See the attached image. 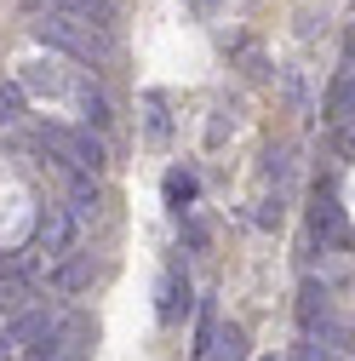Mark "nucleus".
<instances>
[{
	"label": "nucleus",
	"mask_w": 355,
	"mask_h": 361,
	"mask_svg": "<svg viewBox=\"0 0 355 361\" xmlns=\"http://www.w3.org/2000/svg\"><path fill=\"white\" fill-rule=\"evenodd\" d=\"M40 144H46L69 172H98L104 166V144L92 138V126H40Z\"/></svg>",
	"instance_id": "1"
},
{
	"label": "nucleus",
	"mask_w": 355,
	"mask_h": 361,
	"mask_svg": "<svg viewBox=\"0 0 355 361\" xmlns=\"http://www.w3.org/2000/svg\"><path fill=\"white\" fill-rule=\"evenodd\" d=\"M35 35L46 40V47H63V52H75V58H92V52H98V47H92V35L80 29V18H75V12H46V18L35 23Z\"/></svg>",
	"instance_id": "2"
},
{
	"label": "nucleus",
	"mask_w": 355,
	"mask_h": 361,
	"mask_svg": "<svg viewBox=\"0 0 355 361\" xmlns=\"http://www.w3.org/2000/svg\"><path fill=\"white\" fill-rule=\"evenodd\" d=\"M309 235L327 241V247H338V241H344V207H338V195H332V190H321V195H316V207H309Z\"/></svg>",
	"instance_id": "3"
},
{
	"label": "nucleus",
	"mask_w": 355,
	"mask_h": 361,
	"mask_svg": "<svg viewBox=\"0 0 355 361\" xmlns=\"http://www.w3.org/2000/svg\"><path fill=\"white\" fill-rule=\"evenodd\" d=\"M298 322H304V333H316V327H327V322H332V304H327V287H316V281H304V293H298Z\"/></svg>",
	"instance_id": "4"
},
{
	"label": "nucleus",
	"mask_w": 355,
	"mask_h": 361,
	"mask_svg": "<svg viewBox=\"0 0 355 361\" xmlns=\"http://www.w3.org/2000/svg\"><path fill=\"white\" fill-rule=\"evenodd\" d=\"M184 310H189V281L178 276V269H166L161 276V322H178Z\"/></svg>",
	"instance_id": "5"
},
{
	"label": "nucleus",
	"mask_w": 355,
	"mask_h": 361,
	"mask_svg": "<svg viewBox=\"0 0 355 361\" xmlns=\"http://www.w3.org/2000/svg\"><path fill=\"white\" fill-rule=\"evenodd\" d=\"M69 212H75V218H98V184H92L86 172L69 178Z\"/></svg>",
	"instance_id": "6"
},
{
	"label": "nucleus",
	"mask_w": 355,
	"mask_h": 361,
	"mask_svg": "<svg viewBox=\"0 0 355 361\" xmlns=\"http://www.w3.org/2000/svg\"><path fill=\"white\" fill-rule=\"evenodd\" d=\"M40 241H46V252H63V247H69V212H63V207H46V212H40Z\"/></svg>",
	"instance_id": "7"
},
{
	"label": "nucleus",
	"mask_w": 355,
	"mask_h": 361,
	"mask_svg": "<svg viewBox=\"0 0 355 361\" xmlns=\"http://www.w3.org/2000/svg\"><path fill=\"white\" fill-rule=\"evenodd\" d=\"M212 361H247V333L241 327H224L212 338Z\"/></svg>",
	"instance_id": "8"
},
{
	"label": "nucleus",
	"mask_w": 355,
	"mask_h": 361,
	"mask_svg": "<svg viewBox=\"0 0 355 361\" xmlns=\"http://www.w3.org/2000/svg\"><path fill=\"white\" fill-rule=\"evenodd\" d=\"M166 201L184 212V207L195 201V178H189V172H166Z\"/></svg>",
	"instance_id": "9"
},
{
	"label": "nucleus",
	"mask_w": 355,
	"mask_h": 361,
	"mask_svg": "<svg viewBox=\"0 0 355 361\" xmlns=\"http://www.w3.org/2000/svg\"><path fill=\"white\" fill-rule=\"evenodd\" d=\"M80 109H86V121H92V126H109V98L98 92V86H86V92H80Z\"/></svg>",
	"instance_id": "10"
},
{
	"label": "nucleus",
	"mask_w": 355,
	"mask_h": 361,
	"mask_svg": "<svg viewBox=\"0 0 355 361\" xmlns=\"http://www.w3.org/2000/svg\"><path fill=\"white\" fill-rule=\"evenodd\" d=\"M29 269H35V252H6L0 258V281H23Z\"/></svg>",
	"instance_id": "11"
},
{
	"label": "nucleus",
	"mask_w": 355,
	"mask_h": 361,
	"mask_svg": "<svg viewBox=\"0 0 355 361\" xmlns=\"http://www.w3.org/2000/svg\"><path fill=\"white\" fill-rule=\"evenodd\" d=\"M18 115H23V86L6 80V86H0V121H18Z\"/></svg>",
	"instance_id": "12"
},
{
	"label": "nucleus",
	"mask_w": 355,
	"mask_h": 361,
	"mask_svg": "<svg viewBox=\"0 0 355 361\" xmlns=\"http://www.w3.org/2000/svg\"><path fill=\"white\" fill-rule=\"evenodd\" d=\"M144 109H149V138H166V115H161V98H149Z\"/></svg>",
	"instance_id": "13"
},
{
	"label": "nucleus",
	"mask_w": 355,
	"mask_h": 361,
	"mask_svg": "<svg viewBox=\"0 0 355 361\" xmlns=\"http://www.w3.org/2000/svg\"><path fill=\"white\" fill-rule=\"evenodd\" d=\"M29 6H46V12H63L69 0H29Z\"/></svg>",
	"instance_id": "14"
},
{
	"label": "nucleus",
	"mask_w": 355,
	"mask_h": 361,
	"mask_svg": "<svg viewBox=\"0 0 355 361\" xmlns=\"http://www.w3.org/2000/svg\"><path fill=\"white\" fill-rule=\"evenodd\" d=\"M195 6H201V12H206V6H218V0H195Z\"/></svg>",
	"instance_id": "15"
},
{
	"label": "nucleus",
	"mask_w": 355,
	"mask_h": 361,
	"mask_svg": "<svg viewBox=\"0 0 355 361\" xmlns=\"http://www.w3.org/2000/svg\"><path fill=\"white\" fill-rule=\"evenodd\" d=\"M263 361H275V355H263Z\"/></svg>",
	"instance_id": "16"
}]
</instances>
